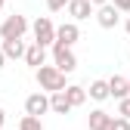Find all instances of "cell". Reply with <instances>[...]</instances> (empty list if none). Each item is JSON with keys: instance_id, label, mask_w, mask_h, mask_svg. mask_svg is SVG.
Wrapping results in <instances>:
<instances>
[{"instance_id": "6da1fadb", "label": "cell", "mask_w": 130, "mask_h": 130, "mask_svg": "<svg viewBox=\"0 0 130 130\" xmlns=\"http://www.w3.org/2000/svg\"><path fill=\"white\" fill-rule=\"evenodd\" d=\"M37 84H40V90L62 93L65 90V74L56 68V65H40V68H37Z\"/></svg>"}, {"instance_id": "7a4b0ae2", "label": "cell", "mask_w": 130, "mask_h": 130, "mask_svg": "<svg viewBox=\"0 0 130 130\" xmlns=\"http://www.w3.org/2000/svg\"><path fill=\"white\" fill-rule=\"evenodd\" d=\"M25 31H28V19L25 15H6V22L0 25V37L3 40H22Z\"/></svg>"}, {"instance_id": "3957f363", "label": "cell", "mask_w": 130, "mask_h": 130, "mask_svg": "<svg viewBox=\"0 0 130 130\" xmlns=\"http://www.w3.org/2000/svg\"><path fill=\"white\" fill-rule=\"evenodd\" d=\"M53 59H56V68H59L62 74H68V71L77 68V59H74V53H71V46L53 43Z\"/></svg>"}, {"instance_id": "277c9868", "label": "cell", "mask_w": 130, "mask_h": 130, "mask_svg": "<svg viewBox=\"0 0 130 130\" xmlns=\"http://www.w3.org/2000/svg\"><path fill=\"white\" fill-rule=\"evenodd\" d=\"M34 43H37V46L56 43V28H53V22L46 19V15H40V19L34 22Z\"/></svg>"}, {"instance_id": "5b68a950", "label": "cell", "mask_w": 130, "mask_h": 130, "mask_svg": "<svg viewBox=\"0 0 130 130\" xmlns=\"http://www.w3.org/2000/svg\"><path fill=\"white\" fill-rule=\"evenodd\" d=\"M25 111L31 118H40L43 111H50V96H43V93H31L28 99H25Z\"/></svg>"}, {"instance_id": "8992f818", "label": "cell", "mask_w": 130, "mask_h": 130, "mask_svg": "<svg viewBox=\"0 0 130 130\" xmlns=\"http://www.w3.org/2000/svg\"><path fill=\"white\" fill-rule=\"evenodd\" d=\"M77 37H80V31H77V25H74V22H65V25H59V28H56V43H62V46L77 43Z\"/></svg>"}, {"instance_id": "52a82bcc", "label": "cell", "mask_w": 130, "mask_h": 130, "mask_svg": "<svg viewBox=\"0 0 130 130\" xmlns=\"http://www.w3.org/2000/svg\"><path fill=\"white\" fill-rule=\"evenodd\" d=\"M118 19H121V15H118V9L111 6V3H105V6L96 9V22H99L102 28H115V25H118Z\"/></svg>"}, {"instance_id": "ba28073f", "label": "cell", "mask_w": 130, "mask_h": 130, "mask_svg": "<svg viewBox=\"0 0 130 130\" xmlns=\"http://www.w3.org/2000/svg\"><path fill=\"white\" fill-rule=\"evenodd\" d=\"M105 84H108V96H115L118 102L130 96V93H127V77H118V74H115V77H108Z\"/></svg>"}, {"instance_id": "9c48e42d", "label": "cell", "mask_w": 130, "mask_h": 130, "mask_svg": "<svg viewBox=\"0 0 130 130\" xmlns=\"http://www.w3.org/2000/svg\"><path fill=\"white\" fill-rule=\"evenodd\" d=\"M62 93H65V99H68V105H71V108H77V105H84V102H87V90H84V87H77V84L65 87Z\"/></svg>"}, {"instance_id": "30bf717a", "label": "cell", "mask_w": 130, "mask_h": 130, "mask_svg": "<svg viewBox=\"0 0 130 130\" xmlns=\"http://www.w3.org/2000/svg\"><path fill=\"white\" fill-rule=\"evenodd\" d=\"M68 12L74 15V19H90L93 6H90V0H68Z\"/></svg>"}, {"instance_id": "8fae6325", "label": "cell", "mask_w": 130, "mask_h": 130, "mask_svg": "<svg viewBox=\"0 0 130 130\" xmlns=\"http://www.w3.org/2000/svg\"><path fill=\"white\" fill-rule=\"evenodd\" d=\"M43 59H46V50H43V46H37V43H31L28 50H25V62L31 65V68H40Z\"/></svg>"}, {"instance_id": "7c38bea8", "label": "cell", "mask_w": 130, "mask_h": 130, "mask_svg": "<svg viewBox=\"0 0 130 130\" xmlns=\"http://www.w3.org/2000/svg\"><path fill=\"white\" fill-rule=\"evenodd\" d=\"M108 127H111V115L108 111H102V108L90 111V130H108Z\"/></svg>"}, {"instance_id": "4fadbf2b", "label": "cell", "mask_w": 130, "mask_h": 130, "mask_svg": "<svg viewBox=\"0 0 130 130\" xmlns=\"http://www.w3.org/2000/svg\"><path fill=\"white\" fill-rule=\"evenodd\" d=\"M3 53L6 59H25V43L22 40H3Z\"/></svg>"}, {"instance_id": "5bb4252c", "label": "cell", "mask_w": 130, "mask_h": 130, "mask_svg": "<svg viewBox=\"0 0 130 130\" xmlns=\"http://www.w3.org/2000/svg\"><path fill=\"white\" fill-rule=\"evenodd\" d=\"M50 111H56V115H68V111H71L65 93H50Z\"/></svg>"}, {"instance_id": "9a60e30c", "label": "cell", "mask_w": 130, "mask_h": 130, "mask_svg": "<svg viewBox=\"0 0 130 130\" xmlns=\"http://www.w3.org/2000/svg\"><path fill=\"white\" fill-rule=\"evenodd\" d=\"M87 96H90V99H96V102L108 99V84H105V80H93L90 90H87Z\"/></svg>"}, {"instance_id": "2e32d148", "label": "cell", "mask_w": 130, "mask_h": 130, "mask_svg": "<svg viewBox=\"0 0 130 130\" xmlns=\"http://www.w3.org/2000/svg\"><path fill=\"white\" fill-rule=\"evenodd\" d=\"M19 130H43V124H40V118H31V115H25V118L19 121Z\"/></svg>"}, {"instance_id": "e0dca14e", "label": "cell", "mask_w": 130, "mask_h": 130, "mask_svg": "<svg viewBox=\"0 0 130 130\" xmlns=\"http://www.w3.org/2000/svg\"><path fill=\"white\" fill-rule=\"evenodd\" d=\"M118 115L130 121V96H127V99H121V102H118Z\"/></svg>"}, {"instance_id": "ac0fdd59", "label": "cell", "mask_w": 130, "mask_h": 130, "mask_svg": "<svg viewBox=\"0 0 130 130\" xmlns=\"http://www.w3.org/2000/svg\"><path fill=\"white\" fill-rule=\"evenodd\" d=\"M108 130H130V121L127 118H111V127Z\"/></svg>"}, {"instance_id": "d6986e66", "label": "cell", "mask_w": 130, "mask_h": 130, "mask_svg": "<svg viewBox=\"0 0 130 130\" xmlns=\"http://www.w3.org/2000/svg\"><path fill=\"white\" fill-rule=\"evenodd\" d=\"M111 6H115L118 12H130V0H108Z\"/></svg>"}, {"instance_id": "ffe728a7", "label": "cell", "mask_w": 130, "mask_h": 130, "mask_svg": "<svg viewBox=\"0 0 130 130\" xmlns=\"http://www.w3.org/2000/svg\"><path fill=\"white\" fill-rule=\"evenodd\" d=\"M46 6H50L53 12H59V9H65V6H68V0H46Z\"/></svg>"}, {"instance_id": "44dd1931", "label": "cell", "mask_w": 130, "mask_h": 130, "mask_svg": "<svg viewBox=\"0 0 130 130\" xmlns=\"http://www.w3.org/2000/svg\"><path fill=\"white\" fill-rule=\"evenodd\" d=\"M108 0H90V6H105Z\"/></svg>"}, {"instance_id": "7402d4cb", "label": "cell", "mask_w": 130, "mask_h": 130, "mask_svg": "<svg viewBox=\"0 0 130 130\" xmlns=\"http://www.w3.org/2000/svg\"><path fill=\"white\" fill-rule=\"evenodd\" d=\"M3 121H6V111L0 108V130H3Z\"/></svg>"}, {"instance_id": "603a6c76", "label": "cell", "mask_w": 130, "mask_h": 130, "mask_svg": "<svg viewBox=\"0 0 130 130\" xmlns=\"http://www.w3.org/2000/svg\"><path fill=\"white\" fill-rule=\"evenodd\" d=\"M3 62H6V56H3V53H0V68H3Z\"/></svg>"}, {"instance_id": "cb8c5ba5", "label": "cell", "mask_w": 130, "mask_h": 130, "mask_svg": "<svg viewBox=\"0 0 130 130\" xmlns=\"http://www.w3.org/2000/svg\"><path fill=\"white\" fill-rule=\"evenodd\" d=\"M127 34H130V19H127Z\"/></svg>"}, {"instance_id": "d4e9b609", "label": "cell", "mask_w": 130, "mask_h": 130, "mask_svg": "<svg viewBox=\"0 0 130 130\" xmlns=\"http://www.w3.org/2000/svg\"><path fill=\"white\" fill-rule=\"evenodd\" d=\"M127 93H130V77H127Z\"/></svg>"}, {"instance_id": "484cf974", "label": "cell", "mask_w": 130, "mask_h": 130, "mask_svg": "<svg viewBox=\"0 0 130 130\" xmlns=\"http://www.w3.org/2000/svg\"><path fill=\"white\" fill-rule=\"evenodd\" d=\"M0 9H3V0H0Z\"/></svg>"}]
</instances>
